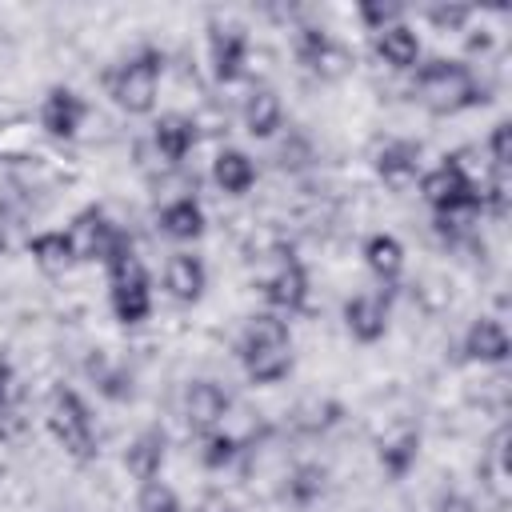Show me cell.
<instances>
[{"label": "cell", "instance_id": "obj_1", "mask_svg": "<svg viewBox=\"0 0 512 512\" xmlns=\"http://www.w3.org/2000/svg\"><path fill=\"white\" fill-rule=\"evenodd\" d=\"M104 276H108V304H112V316L124 324V328H136L152 316V276L144 268V260L136 256V244L132 236L120 228L116 240L108 244L104 252Z\"/></svg>", "mask_w": 512, "mask_h": 512}, {"label": "cell", "instance_id": "obj_2", "mask_svg": "<svg viewBox=\"0 0 512 512\" xmlns=\"http://www.w3.org/2000/svg\"><path fill=\"white\" fill-rule=\"evenodd\" d=\"M236 360L252 384H280L292 372V328L276 312H256L240 328Z\"/></svg>", "mask_w": 512, "mask_h": 512}, {"label": "cell", "instance_id": "obj_3", "mask_svg": "<svg viewBox=\"0 0 512 512\" xmlns=\"http://www.w3.org/2000/svg\"><path fill=\"white\" fill-rule=\"evenodd\" d=\"M412 96L424 112L432 116H456V112H468L476 104H484V84L480 76L472 72V64L464 60H424L416 68V80H412Z\"/></svg>", "mask_w": 512, "mask_h": 512}, {"label": "cell", "instance_id": "obj_4", "mask_svg": "<svg viewBox=\"0 0 512 512\" xmlns=\"http://www.w3.org/2000/svg\"><path fill=\"white\" fill-rule=\"evenodd\" d=\"M160 80H164V52L160 48H136L132 56L116 60L104 72V92L120 112L148 116L160 100Z\"/></svg>", "mask_w": 512, "mask_h": 512}, {"label": "cell", "instance_id": "obj_5", "mask_svg": "<svg viewBox=\"0 0 512 512\" xmlns=\"http://www.w3.org/2000/svg\"><path fill=\"white\" fill-rule=\"evenodd\" d=\"M44 424H48L52 440L64 448V456H72L76 464L96 460V452H100V448H96L100 436H96L92 412H88V404H84V396H80L76 388H68V384L52 388L48 408H44Z\"/></svg>", "mask_w": 512, "mask_h": 512}, {"label": "cell", "instance_id": "obj_6", "mask_svg": "<svg viewBox=\"0 0 512 512\" xmlns=\"http://www.w3.org/2000/svg\"><path fill=\"white\" fill-rule=\"evenodd\" d=\"M420 196L432 208V216H456V212L480 216V212H488V192H480L452 156H444L436 168L420 172Z\"/></svg>", "mask_w": 512, "mask_h": 512}, {"label": "cell", "instance_id": "obj_7", "mask_svg": "<svg viewBox=\"0 0 512 512\" xmlns=\"http://www.w3.org/2000/svg\"><path fill=\"white\" fill-rule=\"evenodd\" d=\"M344 328L356 344H376L388 336V320H392V288H364L352 292L344 300Z\"/></svg>", "mask_w": 512, "mask_h": 512}, {"label": "cell", "instance_id": "obj_8", "mask_svg": "<svg viewBox=\"0 0 512 512\" xmlns=\"http://www.w3.org/2000/svg\"><path fill=\"white\" fill-rule=\"evenodd\" d=\"M116 232H120V224H112L100 204L80 208V212L64 224V236H68V248H72V260H76V264L104 260V252H108V244L116 240Z\"/></svg>", "mask_w": 512, "mask_h": 512}, {"label": "cell", "instance_id": "obj_9", "mask_svg": "<svg viewBox=\"0 0 512 512\" xmlns=\"http://www.w3.org/2000/svg\"><path fill=\"white\" fill-rule=\"evenodd\" d=\"M260 292H264L268 312H276V316H284V320H288L292 312H304V304H308V272H304V264L288 252V256L264 276Z\"/></svg>", "mask_w": 512, "mask_h": 512}, {"label": "cell", "instance_id": "obj_10", "mask_svg": "<svg viewBox=\"0 0 512 512\" xmlns=\"http://www.w3.org/2000/svg\"><path fill=\"white\" fill-rule=\"evenodd\" d=\"M84 116H88V104L68 84H52L40 100V128L52 140H76V132L84 128Z\"/></svg>", "mask_w": 512, "mask_h": 512}, {"label": "cell", "instance_id": "obj_11", "mask_svg": "<svg viewBox=\"0 0 512 512\" xmlns=\"http://www.w3.org/2000/svg\"><path fill=\"white\" fill-rule=\"evenodd\" d=\"M228 408H232V400H228L224 384H216V380H192V384L184 388V400H180V412H184L188 428L200 432V436L224 428Z\"/></svg>", "mask_w": 512, "mask_h": 512}, {"label": "cell", "instance_id": "obj_12", "mask_svg": "<svg viewBox=\"0 0 512 512\" xmlns=\"http://www.w3.org/2000/svg\"><path fill=\"white\" fill-rule=\"evenodd\" d=\"M248 64V36L236 24H212L208 32V68L216 84H236Z\"/></svg>", "mask_w": 512, "mask_h": 512}, {"label": "cell", "instance_id": "obj_13", "mask_svg": "<svg viewBox=\"0 0 512 512\" xmlns=\"http://www.w3.org/2000/svg\"><path fill=\"white\" fill-rule=\"evenodd\" d=\"M164 292L176 300V304H200L204 300V288H208V268L196 252L180 248L164 260Z\"/></svg>", "mask_w": 512, "mask_h": 512}, {"label": "cell", "instance_id": "obj_14", "mask_svg": "<svg viewBox=\"0 0 512 512\" xmlns=\"http://www.w3.org/2000/svg\"><path fill=\"white\" fill-rule=\"evenodd\" d=\"M460 352H464V360H472V364H504V360L512 356V340H508L504 320H496V316H476V320L464 328Z\"/></svg>", "mask_w": 512, "mask_h": 512}, {"label": "cell", "instance_id": "obj_15", "mask_svg": "<svg viewBox=\"0 0 512 512\" xmlns=\"http://www.w3.org/2000/svg\"><path fill=\"white\" fill-rule=\"evenodd\" d=\"M240 120H244V132L252 140H268L276 136V128L284 124V104H280V92L272 84H252L240 100Z\"/></svg>", "mask_w": 512, "mask_h": 512}, {"label": "cell", "instance_id": "obj_16", "mask_svg": "<svg viewBox=\"0 0 512 512\" xmlns=\"http://www.w3.org/2000/svg\"><path fill=\"white\" fill-rule=\"evenodd\" d=\"M196 140H200L196 120L184 112H160L152 124V148L164 156V164H184L192 156Z\"/></svg>", "mask_w": 512, "mask_h": 512}, {"label": "cell", "instance_id": "obj_17", "mask_svg": "<svg viewBox=\"0 0 512 512\" xmlns=\"http://www.w3.org/2000/svg\"><path fill=\"white\" fill-rule=\"evenodd\" d=\"M372 52H376L392 72H412V68H420L424 44H420V32H416L408 20H400V24H392V28H384V32L372 36Z\"/></svg>", "mask_w": 512, "mask_h": 512}, {"label": "cell", "instance_id": "obj_18", "mask_svg": "<svg viewBox=\"0 0 512 512\" xmlns=\"http://www.w3.org/2000/svg\"><path fill=\"white\" fill-rule=\"evenodd\" d=\"M420 428L416 424H400L396 432H388L380 444H376V460H380V472L396 484V480H404L412 468H416V460H420Z\"/></svg>", "mask_w": 512, "mask_h": 512}, {"label": "cell", "instance_id": "obj_19", "mask_svg": "<svg viewBox=\"0 0 512 512\" xmlns=\"http://www.w3.org/2000/svg\"><path fill=\"white\" fill-rule=\"evenodd\" d=\"M372 168H376V176L384 184L404 188V184L420 180V144H412V140H384L372 152Z\"/></svg>", "mask_w": 512, "mask_h": 512}, {"label": "cell", "instance_id": "obj_20", "mask_svg": "<svg viewBox=\"0 0 512 512\" xmlns=\"http://www.w3.org/2000/svg\"><path fill=\"white\" fill-rule=\"evenodd\" d=\"M164 456H168V436H164L160 424H148V428H140V432L132 436L128 452H124V468H128L140 484H148V480H160Z\"/></svg>", "mask_w": 512, "mask_h": 512}, {"label": "cell", "instance_id": "obj_21", "mask_svg": "<svg viewBox=\"0 0 512 512\" xmlns=\"http://www.w3.org/2000/svg\"><path fill=\"white\" fill-rule=\"evenodd\" d=\"M156 228H160V236H168L176 244H192L204 236L208 220H204V208L196 196H176L156 212Z\"/></svg>", "mask_w": 512, "mask_h": 512}, {"label": "cell", "instance_id": "obj_22", "mask_svg": "<svg viewBox=\"0 0 512 512\" xmlns=\"http://www.w3.org/2000/svg\"><path fill=\"white\" fill-rule=\"evenodd\" d=\"M212 184L224 196H244L256 184V160L244 148H220L212 160Z\"/></svg>", "mask_w": 512, "mask_h": 512}, {"label": "cell", "instance_id": "obj_23", "mask_svg": "<svg viewBox=\"0 0 512 512\" xmlns=\"http://www.w3.org/2000/svg\"><path fill=\"white\" fill-rule=\"evenodd\" d=\"M360 252H364L368 272L380 280V288H392L400 280V272H404V244L392 232H372Z\"/></svg>", "mask_w": 512, "mask_h": 512}, {"label": "cell", "instance_id": "obj_24", "mask_svg": "<svg viewBox=\"0 0 512 512\" xmlns=\"http://www.w3.org/2000/svg\"><path fill=\"white\" fill-rule=\"evenodd\" d=\"M296 56H300V64H308L320 76H336L344 64V52L332 44V36L324 28H312V24H304L296 32Z\"/></svg>", "mask_w": 512, "mask_h": 512}, {"label": "cell", "instance_id": "obj_25", "mask_svg": "<svg viewBox=\"0 0 512 512\" xmlns=\"http://www.w3.org/2000/svg\"><path fill=\"white\" fill-rule=\"evenodd\" d=\"M28 256H32L44 272H68V268L76 264L64 228H44V232L28 236Z\"/></svg>", "mask_w": 512, "mask_h": 512}, {"label": "cell", "instance_id": "obj_26", "mask_svg": "<svg viewBox=\"0 0 512 512\" xmlns=\"http://www.w3.org/2000/svg\"><path fill=\"white\" fill-rule=\"evenodd\" d=\"M236 456H240V440L232 432H224V428L208 432L204 444H200V464L208 472H224L228 464H236Z\"/></svg>", "mask_w": 512, "mask_h": 512}, {"label": "cell", "instance_id": "obj_27", "mask_svg": "<svg viewBox=\"0 0 512 512\" xmlns=\"http://www.w3.org/2000/svg\"><path fill=\"white\" fill-rule=\"evenodd\" d=\"M320 492H324V468H320V464H300V468L288 472L284 496H288L292 504H312Z\"/></svg>", "mask_w": 512, "mask_h": 512}, {"label": "cell", "instance_id": "obj_28", "mask_svg": "<svg viewBox=\"0 0 512 512\" xmlns=\"http://www.w3.org/2000/svg\"><path fill=\"white\" fill-rule=\"evenodd\" d=\"M512 124L508 120H500V124H492V132H488V140H484V160H488V168L496 172V176H508V168H512Z\"/></svg>", "mask_w": 512, "mask_h": 512}, {"label": "cell", "instance_id": "obj_29", "mask_svg": "<svg viewBox=\"0 0 512 512\" xmlns=\"http://www.w3.org/2000/svg\"><path fill=\"white\" fill-rule=\"evenodd\" d=\"M136 512H180V496L164 480H148L136 492Z\"/></svg>", "mask_w": 512, "mask_h": 512}, {"label": "cell", "instance_id": "obj_30", "mask_svg": "<svg viewBox=\"0 0 512 512\" xmlns=\"http://www.w3.org/2000/svg\"><path fill=\"white\" fill-rule=\"evenodd\" d=\"M356 16H360V24L376 36V32L400 24V20H404V8H400V4H384V0H364V4L356 8Z\"/></svg>", "mask_w": 512, "mask_h": 512}, {"label": "cell", "instance_id": "obj_31", "mask_svg": "<svg viewBox=\"0 0 512 512\" xmlns=\"http://www.w3.org/2000/svg\"><path fill=\"white\" fill-rule=\"evenodd\" d=\"M484 472L492 476L488 484L504 496V480H508V428H500V432L492 436V444H488V460H484Z\"/></svg>", "mask_w": 512, "mask_h": 512}, {"label": "cell", "instance_id": "obj_32", "mask_svg": "<svg viewBox=\"0 0 512 512\" xmlns=\"http://www.w3.org/2000/svg\"><path fill=\"white\" fill-rule=\"evenodd\" d=\"M472 16V8H464V4H440V8H428V20L436 24V28H444V32H456L464 20Z\"/></svg>", "mask_w": 512, "mask_h": 512}, {"label": "cell", "instance_id": "obj_33", "mask_svg": "<svg viewBox=\"0 0 512 512\" xmlns=\"http://www.w3.org/2000/svg\"><path fill=\"white\" fill-rule=\"evenodd\" d=\"M432 512H476V504H472L464 492H452V488H444V492L432 500Z\"/></svg>", "mask_w": 512, "mask_h": 512}, {"label": "cell", "instance_id": "obj_34", "mask_svg": "<svg viewBox=\"0 0 512 512\" xmlns=\"http://www.w3.org/2000/svg\"><path fill=\"white\" fill-rule=\"evenodd\" d=\"M12 392H16V376H12V364L0 360V412L12 404Z\"/></svg>", "mask_w": 512, "mask_h": 512}, {"label": "cell", "instance_id": "obj_35", "mask_svg": "<svg viewBox=\"0 0 512 512\" xmlns=\"http://www.w3.org/2000/svg\"><path fill=\"white\" fill-rule=\"evenodd\" d=\"M8 232H12V216H8V208L0 204V252L8 248Z\"/></svg>", "mask_w": 512, "mask_h": 512}, {"label": "cell", "instance_id": "obj_36", "mask_svg": "<svg viewBox=\"0 0 512 512\" xmlns=\"http://www.w3.org/2000/svg\"><path fill=\"white\" fill-rule=\"evenodd\" d=\"M200 512H236V508H228V504H220V500H208Z\"/></svg>", "mask_w": 512, "mask_h": 512}]
</instances>
